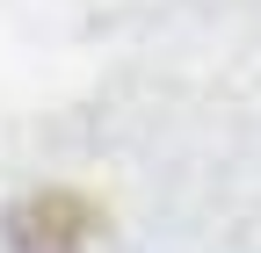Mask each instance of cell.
<instances>
[{
	"mask_svg": "<svg viewBox=\"0 0 261 253\" xmlns=\"http://www.w3.org/2000/svg\"><path fill=\"white\" fill-rule=\"evenodd\" d=\"M8 246L15 253H87L94 246V210L73 196V188L22 196L8 210Z\"/></svg>",
	"mask_w": 261,
	"mask_h": 253,
	"instance_id": "obj_1",
	"label": "cell"
}]
</instances>
